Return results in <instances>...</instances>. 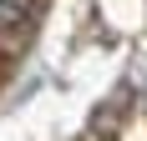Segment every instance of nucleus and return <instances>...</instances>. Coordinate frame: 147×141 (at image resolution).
I'll return each mask as SVG.
<instances>
[{
  "label": "nucleus",
  "mask_w": 147,
  "mask_h": 141,
  "mask_svg": "<svg viewBox=\"0 0 147 141\" xmlns=\"http://www.w3.org/2000/svg\"><path fill=\"white\" fill-rule=\"evenodd\" d=\"M30 15V0H0V25H20Z\"/></svg>",
  "instance_id": "obj_1"
}]
</instances>
